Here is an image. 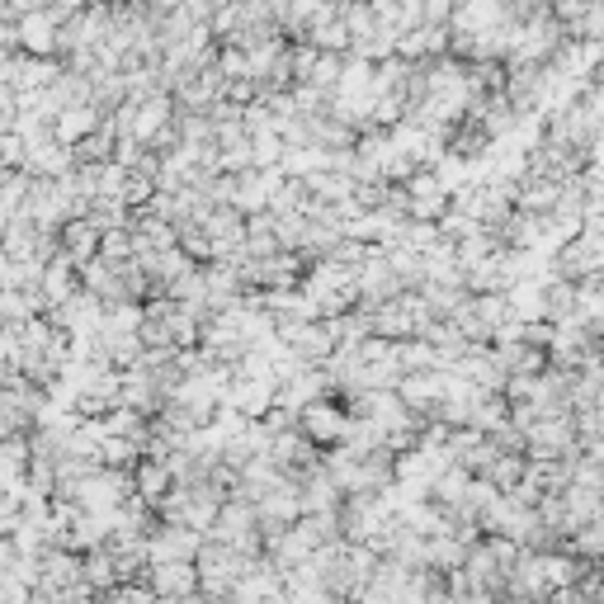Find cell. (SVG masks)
<instances>
[{"instance_id": "1", "label": "cell", "mask_w": 604, "mask_h": 604, "mask_svg": "<svg viewBox=\"0 0 604 604\" xmlns=\"http://www.w3.org/2000/svg\"><path fill=\"white\" fill-rule=\"evenodd\" d=\"M298 435L308 444L341 439L345 435V402L341 397H335V402H312L308 412H302V420H298Z\"/></svg>"}, {"instance_id": "2", "label": "cell", "mask_w": 604, "mask_h": 604, "mask_svg": "<svg viewBox=\"0 0 604 604\" xmlns=\"http://www.w3.org/2000/svg\"><path fill=\"white\" fill-rule=\"evenodd\" d=\"M147 585H152L156 600H180V595H189L194 585H199V576H194V566L185 558L180 562H152Z\"/></svg>"}, {"instance_id": "3", "label": "cell", "mask_w": 604, "mask_h": 604, "mask_svg": "<svg viewBox=\"0 0 604 604\" xmlns=\"http://www.w3.org/2000/svg\"><path fill=\"white\" fill-rule=\"evenodd\" d=\"M62 241H66V251L76 256L81 264H85V260H95V256H91V251H95V222H66Z\"/></svg>"}]
</instances>
